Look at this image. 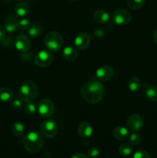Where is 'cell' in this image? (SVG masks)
Returning <instances> with one entry per match:
<instances>
[{
	"label": "cell",
	"mask_w": 157,
	"mask_h": 158,
	"mask_svg": "<svg viewBox=\"0 0 157 158\" xmlns=\"http://www.w3.org/2000/svg\"><path fill=\"white\" fill-rule=\"evenodd\" d=\"M112 19L117 25H126L132 19V15L127 10L117 9L112 14Z\"/></svg>",
	"instance_id": "cell-6"
},
{
	"label": "cell",
	"mask_w": 157,
	"mask_h": 158,
	"mask_svg": "<svg viewBox=\"0 0 157 158\" xmlns=\"http://www.w3.org/2000/svg\"><path fill=\"white\" fill-rule=\"evenodd\" d=\"M142 140L141 136L137 133H132L129 137V141H130L131 144L132 145H138L139 144L140 142Z\"/></svg>",
	"instance_id": "cell-28"
},
{
	"label": "cell",
	"mask_w": 157,
	"mask_h": 158,
	"mask_svg": "<svg viewBox=\"0 0 157 158\" xmlns=\"http://www.w3.org/2000/svg\"><path fill=\"white\" fill-rule=\"evenodd\" d=\"M93 19L97 23L103 24V23H106L109 21V15L106 11L103 10V9H99L94 12Z\"/></svg>",
	"instance_id": "cell-16"
},
{
	"label": "cell",
	"mask_w": 157,
	"mask_h": 158,
	"mask_svg": "<svg viewBox=\"0 0 157 158\" xmlns=\"http://www.w3.org/2000/svg\"><path fill=\"white\" fill-rule=\"evenodd\" d=\"M13 91L9 87L0 88V101L3 103L10 102L13 99Z\"/></svg>",
	"instance_id": "cell-17"
},
{
	"label": "cell",
	"mask_w": 157,
	"mask_h": 158,
	"mask_svg": "<svg viewBox=\"0 0 157 158\" xmlns=\"http://www.w3.org/2000/svg\"><path fill=\"white\" fill-rule=\"evenodd\" d=\"M28 32L30 36L36 38V37L40 36L41 34L42 33V26L39 23H33L32 25H31Z\"/></svg>",
	"instance_id": "cell-22"
},
{
	"label": "cell",
	"mask_w": 157,
	"mask_h": 158,
	"mask_svg": "<svg viewBox=\"0 0 157 158\" xmlns=\"http://www.w3.org/2000/svg\"><path fill=\"white\" fill-rule=\"evenodd\" d=\"M16 1H22V0H16Z\"/></svg>",
	"instance_id": "cell-38"
},
{
	"label": "cell",
	"mask_w": 157,
	"mask_h": 158,
	"mask_svg": "<svg viewBox=\"0 0 157 158\" xmlns=\"http://www.w3.org/2000/svg\"><path fill=\"white\" fill-rule=\"evenodd\" d=\"M63 57L68 61H73L77 58V50L72 46H67L63 49Z\"/></svg>",
	"instance_id": "cell-20"
},
{
	"label": "cell",
	"mask_w": 157,
	"mask_h": 158,
	"mask_svg": "<svg viewBox=\"0 0 157 158\" xmlns=\"http://www.w3.org/2000/svg\"><path fill=\"white\" fill-rule=\"evenodd\" d=\"M145 4V0H127V6L132 9H139Z\"/></svg>",
	"instance_id": "cell-25"
},
{
	"label": "cell",
	"mask_w": 157,
	"mask_h": 158,
	"mask_svg": "<svg viewBox=\"0 0 157 158\" xmlns=\"http://www.w3.org/2000/svg\"><path fill=\"white\" fill-rule=\"evenodd\" d=\"M11 130H12V132L14 134V136H15V137H21L24 134L25 126L21 122L16 121L12 125Z\"/></svg>",
	"instance_id": "cell-23"
},
{
	"label": "cell",
	"mask_w": 157,
	"mask_h": 158,
	"mask_svg": "<svg viewBox=\"0 0 157 158\" xmlns=\"http://www.w3.org/2000/svg\"><path fill=\"white\" fill-rule=\"evenodd\" d=\"M54 104L49 99H43L38 103V111L40 117L42 118H49L54 113Z\"/></svg>",
	"instance_id": "cell-7"
},
{
	"label": "cell",
	"mask_w": 157,
	"mask_h": 158,
	"mask_svg": "<svg viewBox=\"0 0 157 158\" xmlns=\"http://www.w3.org/2000/svg\"><path fill=\"white\" fill-rule=\"evenodd\" d=\"M15 13L18 17H26L29 13L30 8H29V6L27 3L22 2L18 3L15 6Z\"/></svg>",
	"instance_id": "cell-18"
},
{
	"label": "cell",
	"mask_w": 157,
	"mask_h": 158,
	"mask_svg": "<svg viewBox=\"0 0 157 158\" xmlns=\"http://www.w3.org/2000/svg\"><path fill=\"white\" fill-rule=\"evenodd\" d=\"M6 37V29L3 26L0 25V42L3 41Z\"/></svg>",
	"instance_id": "cell-33"
},
{
	"label": "cell",
	"mask_w": 157,
	"mask_h": 158,
	"mask_svg": "<svg viewBox=\"0 0 157 158\" xmlns=\"http://www.w3.org/2000/svg\"><path fill=\"white\" fill-rule=\"evenodd\" d=\"M153 40L155 43L157 44V29L153 32Z\"/></svg>",
	"instance_id": "cell-35"
},
{
	"label": "cell",
	"mask_w": 157,
	"mask_h": 158,
	"mask_svg": "<svg viewBox=\"0 0 157 158\" xmlns=\"http://www.w3.org/2000/svg\"><path fill=\"white\" fill-rule=\"evenodd\" d=\"M127 129L132 133H137L142 130L143 127V120L141 116L138 114H132L127 120Z\"/></svg>",
	"instance_id": "cell-8"
},
{
	"label": "cell",
	"mask_w": 157,
	"mask_h": 158,
	"mask_svg": "<svg viewBox=\"0 0 157 158\" xmlns=\"http://www.w3.org/2000/svg\"><path fill=\"white\" fill-rule=\"evenodd\" d=\"M113 137L118 140H125L129 137V131L125 127L119 126L113 130Z\"/></svg>",
	"instance_id": "cell-15"
},
{
	"label": "cell",
	"mask_w": 157,
	"mask_h": 158,
	"mask_svg": "<svg viewBox=\"0 0 157 158\" xmlns=\"http://www.w3.org/2000/svg\"><path fill=\"white\" fill-rule=\"evenodd\" d=\"M133 158H151L149 153L144 150H139L133 154Z\"/></svg>",
	"instance_id": "cell-29"
},
{
	"label": "cell",
	"mask_w": 157,
	"mask_h": 158,
	"mask_svg": "<svg viewBox=\"0 0 157 158\" xmlns=\"http://www.w3.org/2000/svg\"><path fill=\"white\" fill-rule=\"evenodd\" d=\"M99 155V150L96 147H92L88 150V157L91 158L97 157Z\"/></svg>",
	"instance_id": "cell-30"
},
{
	"label": "cell",
	"mask_w": 157,
	"mask_h": 158,
	"mask_svg": "<svg viewBox=\"0 0 157 158\" xmlns=\"http://www.w3.org/2000/svg\"><path fill=\"white\" fill-rule=\"evenodd\" d=\"M90 43V36L86 32H80L75 39V46L78 49H86Z\"/></svg>",
	"instance_id": "cell-12"
},
{
	"label": "cell",
	"mask_w": 157,
	"mask_h": 158,
	"mask_svg": "<svg viewBox=\"0 0 157 158\" xmlns=\"http://www.w3.org/2000/svg\"><path fill=\"white\" fill-rule=\"evenodd\" d=\"M22 100L20 99V100H13V101L12 102V104H11V106H12V109H14L15 110H21L22 108Z\"/></svg>",
	"instance_id": "cell-31"
},
{
	"label": "cell",
	"mask_w": 157,
	"mask_h": 158,
	"mask_svg": "<svg viewBox=\"0 0 157 158\" xmlns=\"http://www.w3.org/2000/svg\"><path fill=\"white\" fill-rule=\"evenodd\" d=\"M145 95L148 100L151 101H157V86L156 85H152V86H149L146 84L145 86Z\"/></svg>",
	"instance_id": "cell-19"
},
{
	"label": "cell",
	"mask_w": 157,
	"mask_h": 158,
	"mask_svg": "<svg viewBox=\"0 0 157 158\" xmlns=\"http://www.w3.org/2000/svg\"><path fill=\"white\" fill-rule=\"evenodd\" d=\"M45 45L46 47L52 51H58L62 47L63 41L62 35L58 32L51 31L45 37Z\"/></svg>",
	"instance_id": "cell-4"
},
{
	"label": "cell",
	"mask_w": 157,
	"mask_h": 158,
	"mask_svg": "<svg viewBox=\"0 0 157 158\" xmlns=\"http://www.w3.org/2000/svg\"><path fill=\"white\" fill-rule=\"evenodd\" d=\"M119 152L121 155L127 157L131 155L133 152V148L129 143H123L119 148Z\"/></svg>",
	"instance_id": "cell-24"
},
{
	"label": "cell",
	"mask_w": 157,
	"mask_h": 158,
	"mask_svg": "<svg viewBox=\"0 0 157 158\" xmlns=\"http://www.w3.org/2000/svg\"><path fill=\"white\" fill-rule=\"evenodd\" d=\"M3 1H5V2H9V1H10V0H3Z\"/></svg>",
	"instance_id": "cell-36"
},
{
	"label": "cell",
	"mask_w": 157,
	"mask_h": 158,
	"mask_svg": "<svg viewBox=\"0 0 157 158\" xmlns=\"http://www.w3.org/2000/svg\"><path fill=\"white\" fill-rule=\"evenodd\" d=\"M142 86L141 80L139 78L136 77H132V78L129 79L128 82V87L131 92L136 93L140 89Z\"/></svg>",
	"instance_id": "cell-21"
},
{
	"label": "cell",
	"mask_w": 157,
	"mask_h": 158,
	"mask_svg": "<svg viewBox=\"0 0 157 158\" xmlns=\"http://www.w3.org/2000/svg\"><path fill=\"white\" fill-rule=\"evenodd\" d=\"M78 134L82 138H89L92 134V127L89 122L82 121L78 126Z\"/></svg>",
	"instance_id": "cell-13"
},
{
	"label": "cell",
	"mask_w": 157,
	"mask_h": 158,
	"mask_svg": "<svg viewBox=\"0 0 157 158\" xmlns=\"http://www.w3.org/2000/svg\"><path fill=\"white\" fill-rule=\"evenodd\" d=\"M40 131L42 135L46 138H52L58 131V125L52 120H44L40 125Z\"/></svg>",
	"instance_id": "cell-5"
},
{
	"label": "cell",
	"mask_w": 157,
	"mask_h": 158,
	"mask_svg": "<svg viewBox=\"0 0 157 158\" xmlns=\"http://www.w3.org/2000/svg\"><path fill=\"white\" fill-rule=\"evenodd\" d=\"M105 94V87L101 82L96 79H92L84 83L81 87V95L83 100L88 103H99L103 98Z\"/></svg>",
	"instance_id": "cell-1"
},
{
	"label": "cell",
	"mask_w": 157,
	"mask_h": 158,
	"mask_svg": "<svg viewBox=\"0 0 157 158\" xmlns=\"http://www.w3.org/2000/svg\"><path fill=\"white\" fill-rule=\"evenodd\" d=\"M24 112L28 115H33L36 112V106L32 102L26 103L24 106Z\"/></svg>",
	"instance_id": "cell-26"
},
{
	"label": "cell",
	"mask_w": 157,
	"mask_h": 158,
	"mask_svg": "<svg viewBox=\"0 0 157 158\" xmlns=\"http://www.w3.org/2000/svg\"><path fill=\"white\" fill-rule=\"evenodd\" d=\"M31 26V23L27 19H23L18 21V28L20 29V30H29V28Z\"/></svg>",
	"instance_id": "cell-27"
},
{
	"label": "cell",
	"mask_w": 157,
	"mask_h": 158,
	"mask_svg": "<svg viewBox=\"0 0 157 158\" xmlns=\"http://www.w3.org/2000/svg\"><path fill=\"white\" fill-rule=\"evenodd\" d=\"M38 94V88L32 80H26L21 85L19 89V98L25 103L32 102Z\"/></svg>",
	"instance_id": "cell-3"
},
{
	"label": "cell",
	"mask_w": 157,
	"mask_h": 158,
	"mask_svg": "<svg viewBox=\"0 0 157 158\" xmlns=\"http://www.w3.org/2000/svg\"><path fill=\"white\" fill-rule=\"evenodd\" d=\"M22 143L26 151L32 154H35L42 148L43 139L38 132L31 131L24 136Z\"/></svg>",
	"instance_id": "cell-2"
},
{
	"label": "cell",
	"mask_w": 157,
	"mask_h": 158,
	"mask_svg": "<svg viewBox=\"0 0 157 158\" xmlns=\"http://www.w3.org/2000/svg\"><path fill=\"white\" fill-rule=\"evenodd\" d=\"M5 29L9 32H13L18 28V21L13 15H9L6 17L4 20Z\"/></svg>",
	"instance_id": "cell-14"
},
{
	"label": "cell",
	"mask_w": 157,
	"mask_h": 158,
	"mask_svg": "<svg viewBox=\"0 0 157 158\" xmlns=\"http://www.w3.org/2000/svg\"><path fill=\"white\" fill-rule=\"evenodd\" d=\"M115 71L111 66L105 65V66H100L97 70L95 71V77L97 80L100 81H107L111 80L114 77Z\"/></svg>",
	"instance_id": "cell-10"
},
{
	"label": "cell",
	"mask_w": 157,
	"mask_h": 158,
	"mask_svg": "<svg viewBox=\"0 0 157 158\" xmlns=\"http://www.w3.org/2000/svg\"><path fill=\"white\" fill-rule=\"evenodd\" d=\"M30 40L25 35H19L15 40V48L22 53L28 52L30 48Z\"/></svg>",
	"instance_id": "cell-11"
},
{
	"label": "cell",
	"mask_w": 157,
	"mask_h": 158,
	"mask_svg": "<svg viewBox=\"0 0 157 158\" xmlns=\"http://www.w3.org/2000/svg\"><path fill=\"white\" fill-rule=\"evenodd\" d=\"M53 56L52 53L46 50H42L36 54L35 63L39 67H47L52 63Z\"/></svg>",
	"instance_id": "cell-9"
},
{
	"label": "cell",
	"mask_w": 157,
	"mask_h": 158,
	"mask_svg": "<svg viewBox=\"0 0 157 158\" xmlns=\"http://www.w3.org/2000/svg\"><path fill=\"white\" fill-rule=\"evenodd\" d=\"M71 158H89V157L83 153H75L71 157Z\"/></svg>",
	"instance_id": "cell-34"
},
{
	"label": "cell",
	"mask_w": 157,
	"mask_h": 158,
	"mask_svg": "<svg viewBox=\"0 0 157 158\" xmlns=\"http://www.w3.org/2000/svg\"><path fill=\"white\" fill-rule=\"evenodd\" d=\"M93 35H95V37H98V38H99V37H102L104 35V32L102 30V29H96L95 31H94Z\"/></svg>",
	"instance_id": "cell-32"
},
{
	"label": "cell",
	"mask_w": 157,
	"mask_h": 158,
	"mask_svg": "<svg viewBox=\"0 0 157 158\" xmlns=\"http://www.w3.org/2000/svg\"><path fill=\"white\" fill-rule=\"evenodd\" d=\"M70 1H76V0H70Z\"/></svg>",
	"instance_id": "cell-37"
}]
</instances>
